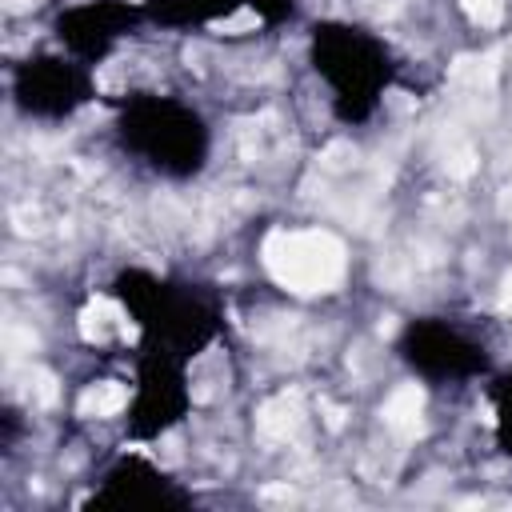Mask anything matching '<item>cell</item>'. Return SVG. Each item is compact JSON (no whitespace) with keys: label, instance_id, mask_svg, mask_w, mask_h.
I'll return each mask as SVG.
<instances>
[{"label":"cell","instance_id":"1","mask_svg":"<svg viewBox=\"0 0 512 512\" xmlns=\"http://www.w3.org/2000/svg\"><path fill=\"white\" fill-rule=\"evenodd\" d=\"M112 296L120 300L124 316L136 324L140 348L168 352L188 364L204 348H212L224 332L220 304L208 292H200L196 284L156 276L148 268H124L112 280Z\"/></svg>","mask_w":512,"mask_h":512},{"label":"cell","instance_id":"2","mask_svg":"<svg viewBox=\"0 0 512 512\" xmlns=\"http://www.w3.org/2000/svg\"><path fill=\"white\" fill-rule=\"evenodd\" d=\"M112 136L124 156L164 180H192L212 156V128L180 96L128 92L116 108Z\"/></svg>","mask_w":512,"mask_h":512},{"label":"cell","instance_id":"3","mask_svg":"<svg viewBox=\"0 0 512 512\" xmlns=\"http://www.w3.org/2000/svg\"><path fill=\"white\" fill-rule=\"evenodd\" d=\"M308 60L344 124L372 120L396 80V60L384 36L352 20H316L308 32Z\"/></svg>","mask_w":512,"mask_h":512},{"label":"cell","instance_id":"4","mask_svg":"<svg viewBox=\"0 0 512 512\" xmlns=\"http://www.w3.org/2000/svg\"><path fill=\"white\" fill-rule=\"evenodd\" d=\"M8 100H12V108L24 120H40V124L72 120L84 104L96 100L92 64L68 56L64 48L32 52V56L12 64V72H8Z\"/></svg>","mask_w":512,"mask_h":512},{"label":"cell","instance_id":"5","mask_svg":"<svg viewBox=\"0 0 512 512\" xmlns=\"http://www.w3.org/2000/svg\"><path fill=\"white\" fill-rule=\"evenodd\" d=\"M396 356L432 384H464L492 368L484 340L448 316H412L396 336Z\"/></svg>","mask_w":512,"mask_h":512},{"label":"cell","instance_id":"6","mask_svg":"<svg viewBox=\"0 0 512 512\" xmlns=\"http://www.w3.org/2000/svg\"><path fill=\"white\" fill-rule=\"evenodd\" d=\"M192 408V384H188V360H176L168 352L140 348L132 388L124 400V428L132 440L148 444L164 432H172Z\"/></svg>","mask_w":512,"mask_h":512},{"label":"cell","instance_id":"7","mask_svg":"<svg viewBox=\"0 0 512 512\" xmlns=\"http://www.w3.org/2000/svg\"><path fill=\"white\" fill-rule=\"evenodd\" d=\"M144 20V4H128V0H80L56 12L52 20V36L56 44L84 60V64H100L116 52V44L128 36V28Z\"/></svg>","mask_w":512,"mask_h":512},{"label":"cell","instance_id":"8","mask_svg":"<svg viewBox=\"0 0 512 512\" xmlns=\"http://www.w3.org/2000/svg\"><path fill=\"white\" fill-rule=\"evenodd\" d=\"M88 504L92 508H188L192 492L180 488V480H172L148 456L128 452L104 468Z\"/></svg>","mask_w":512,"mask_h":512},{"label":"cell","instance_id":"9","mask_svg":"<svg viewBox=\"0 0 512 512\" xmlns=\"http://www.w3.org/2000/svg\"><path fill=\"white\" fill-rule=\"evenodd\" d=\"M144 20L164 28H192V24H220L236 16H256L264 24H280L296 12V0H140Z\"/></svg>","mask_w":512,"mask_h":512},{"label":"cell","instance_id":"10","mask_svg":"<svg viewBox=\"0 0 512 512\" xmlns=\"http://www.w3.org/2000/svg\"><path fill=\"white\" fill-rule=\"evenodd\" d=\"M492 432H496L500 452L512 460V372L496 376L492 384Z\"/></svg>","mask_w":512,"mask_h":512}]
</instances>
